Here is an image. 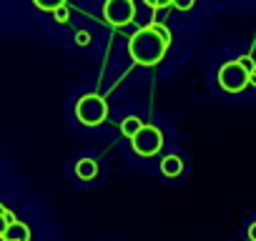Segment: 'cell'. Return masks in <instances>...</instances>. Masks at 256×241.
<instances>
[{"label":"cell","mask_w":256,"mask_h":241,"mask_svg":"<svg viewBox=\"0 0 256 241\" xmlns=\"http://www.w3.org/2000/svg\"><path fill=\"white\" fill-rule=\"evenodd\" d=\"M238 63H241V66H244V68H246V70H248V73H251V70H254V68H256V63H254V60H251V58H248V56H244V58H238Z\"/></svg>","instance_id":"13"},{"label":"cell","mask_w":256,"mask_h":241,"mask_svg":"<svg viewBox=\"0 0 256 241\" xmlns=\"http://www.w3.org/2000/svg\"><path fill=\"white\" fill-rule=\"evenodd\" d=\"M248 83H251V86H256V68L248 73Z\"/></svg>","instance_id":"17"},{"label":"cell","mask_w":256,"mask_h":241,"mask_svg":"<svg viewBox=\"0 0 256 241\" xmlns=\"http://www.w3.org/2000/svg\"><path fill=\"white\" fill-rule=\"evenodd\" d=\"M131 146L138 156H156L164 146V134L156 128V126H148L144 124V128L131 138Z\"/></svg>","instance_id":"4"},{"label":"cell","mask_w":256,"mask_h":241,"mask_svg":"<svg viewBox=\"0 0 256 241\" xmlns=\"http://www.w3.org/2000/svg\"><path fill=\"white\" fill-rule=\"evenodd\" d=\"M6 228H8V221H6L3 216H0V238H3V236H6Z\"/></svg>","instance_id":"15"},{"label":"cell","mask_w":256,"mask_h":241,"mask_svg":"<svg viewBox=\"0 0 256 241\" xmlns=\"http://www.w3.org/2000/svg\"><path fill=\"white\" fill-rule=\"evenodd\" d=\"M63 6V0H53V3H43V0H36V8H40V10H58Z\"/></svg>","instance_id":"10"},{"label":"cell","mask_w":256,"mask_h":241,"mask_svg":"<svg viewBox=\"0 0 256 241\" xmlns=\"http://www.w3.org/2000/svg\"><path fill=\"white\" fill-rule=\"evenodd\" d=\"M168 50V33L161 26H148L134 33V38L128 40V53H131L134 63L138 66H156L164 60Z\"/></svg>","instance_id":"1"},{"label":"cell","mask_w":256,"mask_h":241,"mask_svg":"<svg viewBox=\"0 0 256 241\" xmlns=\"http://www.w3.org/2000/svg\"><path fill=\"white\" fill-rule=\"evenodd\" d=\"M136 16V6L131 3V0H108V3L103 6V18L106 23L116 26V28H123L134 20Z\"/></svg>","instance_id":"5"},{"label":"cell","mask_w":256,"mask_h":241,"mask_svg":"<svg viewBox=\"0 0 256 241\" xmlns=\"http://www.w3.org/2000/svg\"><path fill=\"white\" fill-rule=\"evenodd\" d=\"M6 211H8V208H6L3 204H0V216H6Z\"/></svg>","instance_id":"18"},{"label":"cell","mask_w":256,"mask_h":241,"mask_svg":"<svg viewBox=\"0 0 256 241\" xmlns=\"http://www.w3.org/2000/svg\"><path fill=\"white\" fill-rule=\"evenodd\" d=\"M76 46H78V48H86V46H90V33H86V30H78V33H76Z\"/></svg>","instance_id":"12"},{"label":"cell","mask_w":256,"mask_h":241,"mask_svg":"<svg viewBox=\"0 0 256 241\" xmlns=\"http://www.w3.org/2000/svg\"><path fill=\"white\" fill-rule=\"evenodd\" d=\"M96 174H98V164L93 158H80L76 164V176L80 181H90V178H96Z\"/></svg>","instance_id":"8"},{"label":"cell","mask_w":256,"mask_h":241,"mask_svg":"<svg viewBox=\"0 0 256 241\" xmlns=\"http://www.w3.org/2000/svg\"><path fill=\"white\" fill-rule=\"evenodd\" d=\"M248 238H251V241H256V224H251V226H248Z\"/></svg>","instance_id":"16"},{"label":"cell","mask_w":256,"mask_h":241,"mask_svg":"<svg viewBox=\"0 0 256 241\" xmlns=\"http://www.w3.org/2000/svg\"><path fill=\"white\" fill-rule=\"evenodd\" d=\"M141 128H144V120H141L138 116H126V118L120 120V134H123L126 138H134Z\"/></svg>","instance_id":"9"},{"label":"cell","mask_w":256,"mask_h":241,"mask_svg":"<svg viewBox=\"0 0 256 241\" xmlns=\"http://www.w3.org/2000/svg\"><path fill=\"white\" fill-rule=\"evenodd\" d=\"M161 174L168 176V178L181 176V174H184V161H181L178 156H166V158L161 161Z\"/></svg>","instance_id":"7"},{"label":"cell","mask_w":256,"mask_h":241,"mask_svg":"<svg viewBox=\"0 0 256 241\" xmlns=\"http://www.w3.org/2000/svg\"><path fill=\"white\" fill-rule=\"evenodd\" d=\"M178 10H191L194 8V3H191V0H186V3H181V0H178V3H174Z\"/></svg>","instance_id":"14"},{"label":"cell","mask_w":256,"mask_h":241,"mask_svg":"<svg viewBox=\"0 0 256 241\" xmlns=\"http://www.w3.org/2000/svg\"><path fill=\"white\" fill-rule=\"evenodd\" d=\"M3 241H30V228L23 224V221H16V224H8L6 228V236Z\"/></svg>","instance_id":"6"},{"label":"cell","mask_w":256,"mask_h":241,"mask_svg":"<svg viewBox=\"0 0 256 241\" xmlns=\"http://www.w3.org/2000/svg\"><path fill=\"white\" fill-rule=\"evenodd\" d=\"M218 86L226 93H241L248 86V70L238 63V60H228L221 66L218 70Z\"/></svg>","instance_id":"3"},{"label":"cell","mask_w":256,"mask_h":241,"mask_svg":"<svg viewBox=\"0 0 256 241\" xmlns=\"http://www.w3.org/2000/svg\"><path fill=\"white\" fill-rule=\"evenodd\" d=\"M76 118L83 126H100L108 118V103L98 93H86L76 100Z\"/></svg>","instance_id":"2"},{"label":"cell","mask_w":256,"mask_h":241,"mask_svg":"<svg viewBox=\"0 0 256 241\" xmlns=\"http://www.w3.org/2000/svg\"><path fill=\"white\" fill-rule=\"evenodd\" d=\"M68 16H70V10H68V6H66V3H63V6L53 13V18H56L58 23H68Z\"/></svg>","instance_id":"11"}]
</instances>
